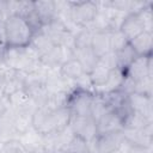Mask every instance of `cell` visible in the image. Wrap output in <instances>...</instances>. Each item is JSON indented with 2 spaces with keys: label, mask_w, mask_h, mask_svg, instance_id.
Masks as SVG:
<instances>
[{
  "label": "cell",
  "mask_w": 153,
  "mask_h": 153,
  "mask_svg": "<svg viewBox=\"0 0 153 153\" xmlns=\"http://www.w3.org/2000/svg\"><path fill=\"white\" fill-rule=\"evenodd\" d=\"M5 36L7 47H26L29 45L33 31L23 17L8 16L5 22Z\"/></svg>",
  "instance_id": "cell-1"
},
{
  "label": "cell",
  "mask_w": 153,
  "mask_h": 153,
  "mask_svg": "<svg viewBox=\"0 0 153 153\" xmlns=\"http://www.w3.org/2000/svg\"><path fill=\"white\" fill-rule=\"evenodd\" d=\"M69 129L73 135L81 136L88 142L94 140L98 135L97 133V123L91 116H75L72 115L69 121Z\"/></svg>",
  "instance_id": "cell-2"
},
{
  "label": "cell",
  "mask_w": 153,
  "mask_h": 153,
  "mask_svg": "<svg viewBox=\"0 0 153 153\" xmlns=\"http://www.w3.org/2000/svg\"><path fill=\"white\" fill-rule=\"evenodd\" d=\"M72 6V19L79 26H87L97 14L94 1H69Z\"/></svg>",
  "instance_id": "cell-3"
},
{
  "label": "cell",
  "mask_w": 153,
  "mask_h": 153,
  "mask_svg": "<svg viewBox=\"0 0 153 153\" xmlns=\"http://www.w3.org/2000/svg\"><path fill=\"white\" fill-rule=\"evenodd\" d=\"M93 94H94L93 92L74 90L69 94V99H68V108L72 115L90 116V108H91Z\"/></svg>",
  "instance_id": "cell-4"
},
{
  "label": "cell",
  "mask_w": 153,
  "mask_h": 153,
  "mask_svg": "<svg viewBox=\"0 0 153 153\" xmlns=\"http://www.w3.org/2000/svg\"><path fill=\"white\" fill-rule=\"evenodd\" d=\"M123 140V134L121 131H115L104 135H97V137L90 141L91 152L93 153H110L116 151Z\"/></svg>",
  "instance_id": "cell-5"
},
{
  "label": "cell",
  "mask_w": 153,
  "mask_h": 153,
  "mask_svg": "<svg viewBox=\"0 0 153 153\" xmlns=\"http://www.w3.org/2000/svg\"><path fill=\"white\" fill-rule=\"evenodd\" d=\"M124 74L134 81H137L146 76H152V55L136 56L133 60V62L124 69Z\"/></svg>",
  "instance_id": "cell-6"
},
{
  "label": "cell",
  "mask_w": 153,
  "mask_h": 153,
  "mask_svg": "<svg viewBox=\"0 0 153 153\" xmlns=\"http://www.w3.org/2000/svg\"><path fill=\"white\" fill-rule=\"evenodd\" d=\"M153 122L147 124L143 129H122L123 137L133 146L152 147L153 143Z\"/></svg>",
  "instance_id": "cell-7"
},
{
  "label": "cell",
  "mask_w": 153,
  "mask_h": 153,
  "mask_svg": "<svg viewBox=\"0 0 153 153\" xmlns=\"http://www.w3.org/2000/svg\"><path fill=\"white\" fill-rule=\"evenodd\" d=\"M128 103L133 111H136L143 115L148 121L153 122V100L152 97L143 96L140 93H130L128 94Z\"/></svg>",
  "instance_id": "cell-8"
},
{
  "label": "cell",
  "mask_w": 153,
  "mask_h": 153,
  "mask_svg": "<svg viewBox=\"0 0 153 153\" xmlns=\"http://www.w3.org/2000/svg\"><path fill=\"white\" fill-rule=\"evenodd\" d=\"M96 123H97V133H98V135L121 131L123 129L122 120L114 111H108Z\"/></svg>",
  "instance_id": "cell-9"
},
{
  "label": "cell",
  "mask_w": 153,
  "mask_h": 153,
  "mask_svg": "<svg viewBox=\"0 0 153 153\" xmlns=\"http://www.w3.org/2000/svg\"><path fill=\"white\" fill-rule=\"evenodd\" d=\"M129 45L133 48L134 53L137 56H148L152 55V47H153V33L149 32H141L136 37H134Z\"/></svg>",
  "instance_id": "cell-10"
},
{
  "label": "cell",
  "mask_w": 153,
  "mask_h": 153,
  "mask_svg": "<svg viewBox=\"0 0 153 153\" xmlns=\"http://www.w3.org/2000/svg\"><path fill=\"white\" fill-rule=\"evenodd\" d=\"M124 76H126V74H124V71L123 69H121V68L112 69L110 72V74H109L108 80L102 86L94 88V93L103 94V93H108V92H111V91L120 90L121 88V85L123 82Z\"/></svg>",
  "instance_id": "cell-11"
},
{
  "label": "cell",
  "mask_w": 153,
  "mask_h": 153,
  "mask_svg": "<svg viewBox=\"0 0 153 153\" xmlns=\"http://www.w3.org/2000/svg\"><path fill=\"white\" fill-rule=\"evenodd\" d=\"M13 123L17 136H22L32 128V114L31 110H13Z\"/></svg>",
  "instance_id": "cell-12"
},
{
  "label": "cell",
  "mask_w": 153,
  "mask_h": 153,
  "mask_svg": "<svg viewBox=\"0 0 153 153\" xmlns=\"http://www.w3.org/2000/svg\"><path fill=\"white\" fill-rule=\"evenodd\" d=\"M73 57L79 61L86 73H90L98 62V57L91 48H74Z\"/></svg>",
  "instance_id": "cell-13"
},
{
  "label": "cell",
  "mask_w": 153,
  "mask_h": 153,
  "mask_svg": "<svg viewBox=\"0 0 153 153\" xmlns=\"http://www.w3.org/2000/svg\"><path fill=\"white\" fill-rule=\"evenodd\" d=\"M120 31L127 37V39L130 42L134 37L143 32L142 24L137 17V14H128L120 29Z\"/></svg>",
  "instance_id": "cell-14"
},
{
  "label": "cell",
  "mask_w": 153,
  "mask_h": 153,
  "mask_svg": "<svg viewBox=\"0 0 153 153\" xmlns=\"http://www.w3.org/2000/svg\"><path fill=\"white\" fill-rule=\"evenodd\" d=\"M100 96L105 100V103L108 105V109L110 111H114V112L120 111L122 108H124L128 104V94H126L121 90H116V91H111V92H108V93H103Z\"/></svg>",
  "instance_id": "cell-15"
},
{
  "label": "cell",
  "mask_w": 153,
  "mask_h": 153,
  "mask_svg": "<svg viewBox=\"0 0 153 153\" xmlns=\"http://www.w3.org/2000/svg\"><path fill=\"white\" fill-rule=\"evenodd\" d=\"M33 8H35L36 14L41 19L43 26L47 25L48 23H50L54 18H56L54 1H51V0H44V1L38 0V1H33Z\"/></svg>",
  "instance_id": "cell-16"
},
{
  "label": "cell",
  "mask_w": 153,
  "mask_h": 153,
  "mask_svg": "<svg viewBox=\"0 0 153 153\" xmlns=\"http://www.w3.org/2000/svg\"><path fill=\"white\" fill-rule=\"evenodd\" d=\"M71 117H72V112L68 106L51 111V124L54 133H60L67 129L69 126Z\"/></svg>",
  "instance_id": "cell-17"
},
{
  "label": "cell",
  "mask_w": 153,
  "mask_h": 153,
  "mask_svg": "<svg viewBox=\"0 0 153 153\" xmlns=\"http://www.w3.org/2000/svg\"><path fill=\"white\" fill-rule=\"evenodd\" d=\"M91 49L99 59L111 51L110 49V32H94L92 38Z\"/></svg>",
  "instance_id": "cell-18"
},
{
  "label": "cell",
  "mask_w": 153,
  "mask_h": 153,
  "mask_svg": "<svg viewBox=\"0 0 153 153\" xmlns=\"http://www.w3.org/2000/svg\"><path fill=\"white\" fill-rule=\"evenodd\" d=\"M61 75L68 80L75 81L78 78H80L84 73H86L82 68V66L79 63L78 60L75 59H71L68 61H66L65 63H62L59 68Z\"/></svg>",
  "instance_id": "cell-19"
},
{
  "label": "cell",
  "mask_w": 153,
  "mask_h": 153,
  "mask_svg": "<svg viewBox=\"0 0 153 153\" xmlns=\"http://www.w3.org/2000/svg\"><path fill=\"white\" fill-rule=\"evenodd\" d=\"M29 45H30L31 48H33V49L39 54V56L44 55L45 53H48V51L54 47V44L50 42V39H49L42 31L33 33V36H32V38H31Z\"/></svg>",
  "instance_id": "cell-20"
},
{
  "label": "cell",
  "mask_w": 153,
  "mask_h": 153,
  "mask_svg": "<svg viewBox=\"0 0 153 153\" xmlns=\"http://www.w3.org/2000/svg\"><path fill=\"white\" fill-rule=\"evenodd\" d=\"M68 99H69L68 93H63V92L48 93V97H47L43 106L50 111H54V110L68 106Z\"/></svg>",
  "instance_id": "cell-21"
},
{
  "label": "cell",
  "mask_w": 153,
  "mask_h": 153,
  "mask_svg": "<svg viewBox=\"0 0 153 153\" xmlns=\"http://www.w3.org/2000/svg\"><path fill=\"white\" fill-rule=\"evenodd\" d=\"M110 72H111V71H110L109 68H106L103 63H100V62L98 61L97 65L92 68V71L88 73L90 79H91V81H92V84H93V88L102 86V85L108 80Z\"/></svg>",
  "instance_id": "cell-22"
},
{
  "label": "cell",
  "mask_w": 153,
  "mask_h": 153,
  "mask_svg": "<svg viewBox=\"0 0 153 153\" xmlns=\"http://www.w3.org/2000/svg\"><path fill=\"white\" fill-rule=\"evenodd\" d=\"M152 123L143 115L131 111L123 121V129H143L147 124Z\"/></svg>",
  "instance_id": "cell-23"
},
{
  "label": "cell",
  "mask_w": 153,
  "mask_h": 153,
  "mask_svg": "<svg viewBox=\"0 0 153 153\" xmlns=\"http://www.w3.org/2000/svg\"><path fill=\"white\" fill-rule=\"evenodd\" d=\"M108 111H110L108 109V105L105 103V100L103 99V97L98 93L93 94L92 102H91V108H90V116L97 122L103 115H105Z\"/></svg>",
  "instance_id": "cell-24"
},
{
  "label": "cell",
  "mask_w": 153,
  "mask_h": 153,
  "mask_svg": "<svg viewBox=\"0 0 153 153\" xmlns=\"http://www.w3.org/2000/svg\"><path fill=\"white\" fill-rule=\"evenodd\" d=\"M65 151L69 153H91V146L87 140L82 139L81 136L73 135L67 143Z\"/></svg>",
  "instance_id": "cell-25"
},
{
  "label": "cell",
  "mask_w": 153,
  "mask_h": 153,
  "mask_svg": "<svg viewBox=\"0 0 153 153\" xmlns=\"http://www.w3.org/2000/svg\"><path fill=\"white\" fill-rule=\"evenodd\" d=\"M93 33L94 32L86 26L80 27V30L74 35L75 48H91Z\"/></svg>",
  "instance_id": "cell-26"
},
{
  "label": "cell",
  "mask_w": 153,
  "mask_h": 153,
  "mask_svg": "<svg viewBox=\"0 0 153 153\" xmlns=\"http://www.w3.org/2000/svg\"><path fill=\"white\" fill-rule=\"evenodd\" d=\"M137 55L134 53L133 48L128 44L127 47H124L123 49H121L120 51L116 53V57H117V65H118V68L121 69H126L131 62L136 57Z\"/></svg>",
  "instance_id": "cell-27"
},
{
  "label": "cell",
  "mask_w": 153,
  "mask_h": 153,
  "mask_svg": "<svg viewBox=\"0 0 153 153\" xmlns=\"http://www.w3.org/2000/svg\"><path fill=\"white\" fill-rule=\"evenodd\" d=\"M128 44H129V41L120 30L110 31V49H111V51L117 53L121 49H123L124 47H127Z\"/></svg>",
  "instance_id": "cell-28"
},
{
  "label": "cell",
  "mask_w": 153,
  "mask_h": 153,
  "mask_svg": "<svg viewBox=\"0 0 153 153\" xmlns=\"http://www.w3.org/2000/svg\"><path fill=\"white\" fill-rule=\"evenodd\" d=\"M137 17L142 24L143 31L153 33V16H152V4L145 7L141 12L137 13Z\"/></svg>",
  "instance_id": "cell-29"
},
{
  "label": "cell",
  "mask_w": 153,
  "mask_h": 153,
  "mask_svg": "<svg viewBox=\"0 0 153 153\" xmlns=\"http://www.w3.org/2000/svg\"><path fill=\"white\" fill-rule=\"evenodd\" d=\"M134 92L143 94V96L152 97V92H153V76H146L143 79H140V80L135 81Z\"/></svg>",
  "instance_id": "cell-30"
},
{
  "label": "cell",
  "mask_w": 153,
  "mask_h": 153,
  "mask_svg": "<svg viewBox=\"0 0 153 153\" xmlns=\"http://www.w3.org/2000/svg\"><path fill=\"white\" fill-rule=\"evenodd\" d=\"M98 61L100 63H103L106 68H109L110 71L115 69V68H118V65H117V57H116V53L115 51H109L108 54L103 55L102 57L98 59Z\"/></svg>",
  "instance_id": "cell-31"
},
{
  "label": "cell",
  "mask_w": 153,
  "mask_h": 153,
  "mask_svg": "<svg viewBox=\"0 0 153 153\" xmlns=\"http://www.w3.org/2000/svg\"><path fill=\"white\" fill-rule=\"evenodd\" d=\"M151 1H135V0H129V7H128V14H137L141 12L145 7L151 5Z\"/></svg>",
  "instance_id": "cell-32"
},
{
  "label": "cell",
  "mask_w": 153,
  "mask_h": 153,
  "mask_svg": "<svg viewBox=\"0 0 153 153\" xmlns=\"http://www.w3.org/2000/svg\"><path fill=\"white\" fill-rule=\"evenodd\" d=\"M129 153H152V147H140V146H131Z\"/></svg>",
  "instance_id": "cell-33"
},
{
  "label": "cell",
  "mask_w": 153,
  "mask_h": 153,
  "mask_svg": "<svg viewBox=\"0 0 153 153\" xmlns=\"http://www.w3.org/2000/svg\"><path fill=\"white\" fill-rule=\"evenodd\" d=\"M0 16H4L5 18L8 17V14H7V0H0Z\"/></svg>",
  "instance_id": "cell-34"
},
{
  "label": "cell",
  "mask_w": 153,
  "mask_h": 153,
  "mask_svg": "<svg viewBox=\"0 0 153 153\" xmlns=\"http://www.w3.org/2000/svg\"><path fill=\"white\" fill-rule=\"evenodd\" d=\"M59 153H69V152H67V151H61V152H59Z\"/></svg>",
  "instance_id": "cell-35"
},
{
  "label": "cell",
  "mask_w": 153,
  "mask_h": 153,
  "mask_svg": "<svg viewBox=\"0 0 153 153\" xmlns=\"http://www.w3.org/2000/svg\"><path fill=\"white\" fill-rule=\"evenodd\" d=\"M0 153H2V152H1V148H0Z\"/></svg>",
  "instance_id": "cell-36"
},
{
  "label": "cell",
  "mask_w": 153,
  "mask_h": 153,
  "mask_svg": "<svg viewBox=\"0 0 153 153\" xmlns=\"http://www.w3.org/2000/svg\"><path fill=\"white\" fill-rule=\"evenodd\" d=\"M91 153H93V152H91Z\"/></svg>",
  "instance_id": "cell-37"
}]
</instances>
